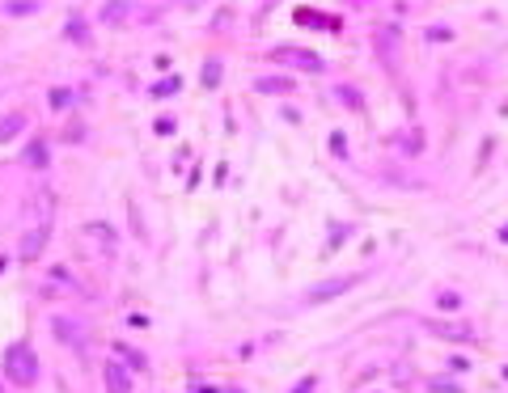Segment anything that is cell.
<instances>
[{"label":"cell","mask_w":508,"mask_h":393,"mask_svg":"<svg viewBox=\"0 0 508 393\" xmlns=\"http://www.w3.org/2000/svg\"><path fill=\"white\" fill-rule=\"evenodd\" d=\"M5 372H9V380L13 385H34L38 380V360H34V347L30 343H13L9 351H5Z\"/></svg>","instance_id":"obj_1"},{"label":"cell","mask_w":508,"mask_h":393,"mask_svg":"<svg viewBox=\"0 0 508 393\" xmlns=\"http://www.w3.org/2000/svg\"><path fill=\"white\" fill-rule=\"evenodd\" d=\"M271 60L276 64H301L305 72H322V60H318L314 51H301V47H276Z\"/></svg>","instance_id":"obj_2"},{"label":"cell","mask_w":508,"mask_h":393,"mask_svg":"<svg viewBox=\"0 0 508 393\" xmlns=\"http://www.w3.org/2000/svg\"><path fill=\"white\" fill-rule=\"evenodd\" d=\"M347 288H356V275H343V279H326V284H314L310 292H305V300H310V305H322V300L343 296Z\"/></svg>","instance_id":"obj_3"},{"label":"cell","mask_w":508,"mask_h":393,"mask_svg":"<svg viewBox=\"0 0 508 393\" xmlns=\"http://www.w3.org/2000/svg\"><path fill=\"white\" fill-rule=\"evenodd\" d=\"M106 389L111 393H132V376H127V368L115 360V364H106Z\"/></svg>","instance_id":"obj_4"},{"label":"cell","mask_w":508,"mask_h":393,"mask_svg":"<svg viewBox=\"0 0 508 393\" xmlns=\"http://www.w3.org/2000/svg\"><path fill=\"white\" fill-rule=\"evenodd\" d=\"M42 241H47V224H42V229H30V233H26V241H22V258H26V262H30V258H38Z\"/></svg>","instance_id":"obj_5"},{"label":"cell","mask_w":508,"mask_h":393,"mask_svg":"<svg viewBox=\"0 0 508 393\" xmlns=\"http://www.w3.org/2000/svg\"><path fill=\"white\" fill-rule=\"evenodd\" d=\"M85 237H97V246L102 250H115V229H111V224H85Z\"/></svg>","instance_id":"obj_6"},{"label":"cell","mask_w":508,"mask_h":393,"mask_svg":"<svg viewBox=\"0 0 508 393\" xmlns=\"http://www.w3.org/2000/svg\"><path fill=\"white\" fill-rule=\"evenodd\" d=\"M254 89H259V93H292V81H284V77H259Z\"/></svg>","instance_id":"obj_7"},{"label":"cell","mask_w":508,"mask_h":393,"mask_svg":"<svg viewBox=\"0 0 508 393\" xmlns=\"http://www.w3.org/2000/svg\"><path fill=\"white\" fill-rule=\"evenodd\" d=\"M22 161L30 165V170H47V148H42V140H34V144L22 152Z\"/></svg>","instance_id":"obj_8"},{"label":"cell","mask_w":508,"mask_h":393,"mask_svg":"<svg viewBox=\"0 0 508 393\" xmlns=\"http://www.w3.org/2000/svg\"><path fill=\"white\" fill-rule=\"evenodd\" d=\"M26 127V115H5L0 119V140H13V131Z\"/></svg>","instance_id":"obj_9"},{"label":"cell","mask_w":508,"mask_h":393,"mask_svg":"<svg viewBox=\"0 0 508 393\" xmlns=\"http://www.w3.org/2000/svg\"><path fill=\"white\" fill-rule=\"evenodd\" d=\"M47 102H51V110H68L77 97H72V89H51V93H47Z\"/></svg>","instance_id":"obj_10"},{"label":"cell","mask_w":508,"mask_h":393,"mask_svg":"<svg viewBox=\"0 0 508 393\" xmlns=\"http://www.w3.org/2000/svg\"><path fill=\"white\" fill-rule=\"evenodd\" d=\"M51 326H56V334H64V343H72V347L81 343V339H77V326H72V321H64V317H56V321H51Z\"/></svg>","instance_id":"obj_11"},{"label":"cell","mask_w":508,"mask_h":393,"mask_svg":"<svg viewBox=\"0 0 508 393\" xmlns=\"http://www.w3.org/2000/svg\"><path fill=\"white\" fill-rule=\"evenodd\" d=\"M428 330H432V334H449V339H470L462 326H440V321H428Z\"/></svg>","instance_id":"obj_12"},{"label":"cell","mask_w":508,"mask_h":393,"mask_svg":"<svg viewBox=\"0 0 508 393\" xmlns=\"http://www.w3.org/2000/svg\"><path fill=\"white\" fill-rule=\"evenodd\" d=\"M216 81H221V64H216V60H208V68H203V85L212 89Z\"/></svg>","instance_id":"obj_13"},{"label":"cell","mask_w":508,"mask_h":393,"mask_svg":"<svg viewBox=\"0 0 508 393\" xmlns=\"http://www.w3.org/2000/svg\"><path fill=\"white\" fill-rule=\"evenodd\" d=\"M68 38H72V42H89V30H85L81 22H68Z\"/></svg>","instance_id":"obj_14"},{"label":"cell","mask_w":508,"mask_h":393,"mask_svg":"<svg viewBox=\"0 0 508 393\" xmlns=\"http://www.w3.org/2000/svg\"><path fill=\"white\" fill-rule=\"evenodd\" d=\"M174 89H178V81H174V77H170V81H161V85H157V89H152V97H166V93H174Z\"/></svg>","instance_id":"obj_15"},{"label":"cell","mask_w":508,"mask_h":393,"mask_svg":"<svg viewBox=\"0 0 508 393\" xmlns=\"http://www.w3.org/2000/svg\"><path fill=\"white\" fill-rule=\"evenodd\" d=\"M123 9H127V5L119 0V5H106V13H102V17H106V22H115V17H123Z\"/></svg>","instance_id":"obj_16"},{"label":"cell","mask_w":508,"mask_h":393,"mask_svg":"<svg viewBox=\"0 0 508 393\" xmlns=\"http://www.w3.org/2000/svg\"><path fill=\"white\" fill-rule=\"evenodd\" d=\"M310 389H314V376H310V380H301V385H296V393H310Z\"/></svg>","instance_id":"obj_17"},{"label":"cell","mask_w":508,"mask_h":393,"mask_svg":"<svg viewBox=\"0 0 508 393\" xmlns=\"http://www.w3.org/2000/svg\"><path fill=\"white\" fill-rule=\"evenodd\" d=\"M504 241H508V229H504Z\"/></svg>","instance_id":"obj_18"}]
</instances>
